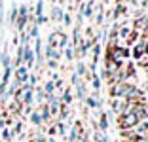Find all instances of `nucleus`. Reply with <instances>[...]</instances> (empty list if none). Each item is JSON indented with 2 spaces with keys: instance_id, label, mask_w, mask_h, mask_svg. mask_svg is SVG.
Listing matches in <instances>:
<instances>
[{
  "instance_id": "9b49d317",
  "label": "nucleus",
  "mask_w": 148,
  "mask_h": 142,
  "mask_svg": "<svg viewBox=\"0 0 148 142\" xmlns=\"http://www.w3.org/2000/svg\"><path fill=\"white\" fill-rule=\"evenodd\" d=\"M38 15H44V0H38V4H36L34 17H38Z\"/></svg>"
},
{
  "instance_id": "6e6552de",
  "label": "nucleus",
  "mask_w": 148,
  "mask_h": 142,
  "mask_svg": "<svg viewBox=\"0 0 148 142\" xmlns=\"http://www.w3.org/2000/svg\"><path fill=\"white\" fill-rule=\"evenodd\" d=\"M10 78H12V66H6V68H4V74H2V83H6V85H8Z\"/></svg>"
},
{
  "instance_id": "dca6fc26",
  "label": "nucleus",
  "mask_w": 148,
  "mask_h": 142,
  "mask_svg": "<svg viewBox=\"0 0 148 142\" xmlns=\"http://www.w3.org/2000/svg\"><path fill=\"white\" fill-rule=\"evenodd\" d=\"M125 12V6H122V4H118L116 8H114V17H120L122 13Z\"/></svg>"
},
{
  "instance_id": "bb28decb",
  "label": "nucleus",
  "mask_w": 148,
  "mask_h": 142,
  "mask_svg": "<svg viewBox=\"0 0 148 142\" xmlns=\"http://www.w3.org/2000/svg\"><path fill=\"white\" fill-rule=\"evenodd\" d=\"M146 134H148V133H146Z\"/></svg>"
},
{
  "instance_id": "aec40b11",
  "label": "nucleus",
  "mask_w": 148,
  "mask_h": 142,
  "mask_svg": "<svg viewBox=\"0 0 148 142\" xmlns=\"http://www.w3.org/2000/svg\"><path fill=\"white\" fill-rule=\"evenodd\" d=\"M76 74H78V76H86V66H84L82 63H78V72Z\"/></svg>"
},
{
  "instance_id": "0eeeda50",
  "label": "nucleus",
  "mask_w": 148,
  "mask_h": 142,
  "mask_svg": "<svg viewBox=\"0 0 148 142\" xmlns=\"http://www.w3.org/2000/svg\"><path fill=\"white\" fill-rule=\"evenodd\" d=\"M137 125H139V127H137V134H139V137H144V134L148 133V123L143 121V123H137Z\"/></svg>"
},
{
  "instance_id": "f03ea898",
  "label": "nucleus",
  "mask_w": 148,
  "mask_h": 142,
  "mask_svg": "<svg viewBox=\"0 0 148 142\" xmlns=\"http://www.w3.org/2000/svg\"><path fill=\"white\" fill-rule=\"evenodd\" d=\"M66 42H69V38H66L65 32L55 30V32L49 34V46L51 47H66Z\"/></svg>"
},
{
  "instance_id": "4be33fe9",
  "label": "nucleus",
  "mask_w": 148,
  "mask_h": 142,
  "mask_svg": "<svg viewBox=\"0 0 148 142\" xmlns=\"http://www.w3.org/2000/svg\"><path fill=\"white\" fill-rule=\"evenodd\" d=\"M87 104H89V106H93V108H95V106H99V102H97V100L93 99V97H89V99H87Z\"/></svg>"
},
{
  "instance_id": "9d476101",
  "label": "nucleus",
  "mask_w": 148,
  "mask_h": 142,
  "mask_svg": "<svg viewBox=\"0 0 148 142\" xmlns=\"http://www.w3.org/2000/svg\"><path fill=\"white\" fill-rule=\"evenodd\" d=\"M53 91H55V82H48L46 85H44V93L46 95H51Z\"/></svg>"
},
{
  "instance_id": "f3484780",
  "label": "nucleus",
  "mask_w": 148,
  "mask_h": 142,
  "mask_svg": "<svg viewBox=\"0 0 148 142\" xmlns=\"http://www.w3.org/2000/svg\"><path fill=\"white\" fill-rule=\"evenodd\" d=\"M70 100H72V95H70L69 89H66L65 93H63V104H70Z\"/></svg>"
},
{
  "instance_id": "a211bd4d",
  "label": "nucleus",
  "mask_w": 148,
  "mask_h": 142,
  "mask_svg": "<svg viewBox=\"0 0 148 142\" xmlns=\"http://www.w3.org/2000/svg\"><path fill=\"white\" fill-rule=\"evenodd\" d=\"M12 137H13V134H12V131L4 127V129H2V138H4V140H12Z\"/></svg>"
},
{
  "instance_id": "5701e85b",
  "label": "nucleus",
  "mask_w": 148,
  "mask_h": 142,
  "mask_svg": "<svg viewBox=\"0 0 148 142\" xmlns=\"http://www.w3.org/2000/svg\"><path fill=\"white\" fill-rule=\"evenodd\" d=\"M93 85H95V89H99V85H101V83H99V78H93Z\"/></svg>"
},
{
  "instance_id": "393cba45",
  "label": "nucleus",
  "mask_w": 148,
  "mask_h": 142,
  "mask_svg": "<svg viewBox=\"0 0 148 142\" xmlns=\"http://www.w3.org/2000/svg\"><path fill=\"white\" fill-rule=\"evenodd\" d=\"M78 2H82V0H78Z\"/></svg>"
},
{
  "instance_id": "6ab92c4d",
  "label": "nucleus",
  "mask_w": 148,
  "mask_h": 142,
  "mask_svg": "<svg viewBox=\"0 0 148 142\" xmlns=\"http://www.w3.org/2000/svg\"><path fill=\"white\" fill-rule=\"evenodd\" d=\"M65 57H66L69 61H72V59H74V49H72V46H69V47H66V51H65Z\"/></svg>"
},
{
  "instance_id": "1a4fd4ad",
  "label": "nucleus",
  "mask_w": 148,
  "mask_h": 142,
  "mask_svg": "<svg viewBox=\"0 0 148 142\" xmlns=\"http://www.w3.org/2000/svg\"><path fill=\"white\" fill-rule=\"evenodd\" d=\"M31 121H32L34 125L44 123V121H42V116H40V112H31Z\"/></svg>"
},
{
  "instance_id": "f8f14e48",
  "label": "nucleus",
  "mask_w": 148,
  "mask_h": 142,
  "mask_svg": "<svg viewBox=\"0 0 148 142\" xmlns=\"http://www.w3.org/2000/svg\"><path fill=\"white\" fill-rule=\"evenodd\" d=\"M27 34H29V38H38V25H32L31 29H29V32H27Z\"/></svg>"
},
{
  "instance_id": "4468645a",
  "label": "nucleus",
  "mask_w": 148,
  "mask_h": 142,
  "mask_svg": "<svg viewBox=\"0 0 148 142\" xmlns=\"http://www.w3.org/2000/svg\"><path fill=\"white\" fill-rule=\"evenodd\" d=\"M144 25H146V17L137 19V21H135V30H143V29H144Z\"/></svg>"
},
{
  "instance_id": "f257e3e1",
  "label": "nucleus",
  "mask_w": 148,
  "mask_h": 142,
  "mask_svg": "<svg viewBox=\"0 0 148 142\" xmlns=\"http://www.w3.org/2000/svg\"><path fill=\"white\" fill-rule=\"evenodd\" d=\"M139 117L135 116L133 112H125V114H122L120 116V119H118V125L122 127V129H133L137 123H139Z\"/></svg>"
},
{
  "instance_id": "412c9836",
  "label": "nucleus",
  "mask_w": 148,
  "mask_h": 142,
  "mask_svg": "<svg viewBox=\"0 0 148 142\" xmlns=\"http://www.w3.org/2000/svg\"><path fill=\"white\" fill-rule=\"evenodd\" d=\"M99 125H101V129H106V125H108V121H106V116H101Z\"/></svg>"
},
{
  "instance_id": "20e7f679",
  "label": "nucleus",
  "mask_w": 148,
  "mask_h": 142,
  "mask_svg": "<svg viewBox=\"0 0 148 142\" xmlns=\"http://www.w3.org/2000/svg\"><path fill=\"white\" fill-rule=\"evenodd\" d=\"M15 80L19 83H27V80H29V68L23 66V65L15 66Z\"/></svg>"
},
{
  "instance_id": "39448f33",
  "label": "nucleus",
  "mask_w": 148,
  "mask_h": 142,
  "mask_svg": "<svg viewBox=\"0 0 148 142\" xmlns=\"http://www.w3.org/2000/svg\"><path fill=\"white\" fill-rule=\"evenodd\" d=\"M40 116H42V121H49L51 119V112H49L48 104H42V106H40Z\"/></svg>"
},
{
  "instance_id": "2eb2a0df",
  "label": "nucleus",
  "mask_w": 148,
  "mask_h": 142,
  "mask_svg": "<svg viewBox=\"0 0 148 142\" xmlns=\"http://www.w3.org/2000/svg\"><path fill=\"white\" fill-rule=\"evenodd\" d=\"M0 63L4 65V68H6V66H12V65H10V57H8V53H6V51L0 55Z\"/></svg>"
},
{
  "instance_id": "423d86ee",
  "label": "nucleus",
  "mask_w": 148,
  "mask_h": 142,
  "mask_svg": "<svg viewBox=\"0 0 148 142\" xmlns=\"http://www.w3.org/2000/svg\"><path fill=\"white\" fill-rule=\"evenodd\" d=\"M51 19H53V21H61V19H63V12H61L59 6H53V8H51Z\"/></svg>"
},
{
  "instance_id": "ddd939ff",
  "label": "nucleus",
  "mask_w": 148,
  "mask_h": 142,
  "mask_svg": "<svg viewBox=\"0 0 148 142\" xmlns=\"http://www.w3.org/2000/svg\"><path fill=\"white\" fill-rule=\"evenodd\" d=\"M17 15H19V10H17V6H13L12 8V12H10V21L15 25V19H17Z\"/></svg>"
},
{
  "instance_id": "7ed1b4c3",
  "label": "nucleus",
  "mask_w": 148,
  "mask_h": 142,
  "mask_svg": "<svg viewBox=\"0 0 148 142\" xmlns=\"http://www.w3.org/2000/svg\"><path fill=\"white\" fill-rule=\"evenodd\" d=\"M23 61H25V66H27V68H31V66L34 65V51L31 49V46H29V44H25V46H23Z\"/></svg>"
},
{
  "instance_id": "a878e982",
  "label": "nucleus",
  "mask_w": 148,
  "mask_h": 142,
  "mask_svg": "<svg viewBox=\"0 0 148 142\" xmlns=\"http://www.w3.org/2000/svg\"><path fill=\"white\" fill-rule=\"evenodd\" d=\"M8 142H10V140H8Z\"/></svg>"
},
{
  "instance_id": "b1692460",
  "label": "nucleus",
  "mask_w": 148,
  "mask_h": 142,
  "mask_svg": "<svg viewBox=\"0 0 148 142\" xmlns=\"http://www.w3.org/2000/svg\"><path fill=\"white\" fill-rule=\"evenodd\" d=\"M97 23H103V13H101V12L97 13Z\"/></svg>"
}]
</instances>
